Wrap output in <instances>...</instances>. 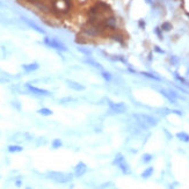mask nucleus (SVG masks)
<instances>
[{
	"instance_id": "1",
	"label": "nucleus",
	"mask_w": 189,
	"mask_h": 189,
	"mask_svg": "<svg viewBox=\"0 0 189 189\" xmlns=\"http://www.w3.org/2000/svg\"><path fill=\"white\" fill-rule=\"evenodd\" d=\"M48 177L57 183H68L72 181L73 175L71 173H63V172H56L50 171L48 172Z\"/></svg>"
},
{
	"instance_id": "2",
	"label": "nucleus",
	"mask_w": 189,
	"mask_h": 189,
	"mask_svg": "<svg viewBox=\"0 0 189 189\" xmlns=\"http://www.w3.org/2000/svg\"><path fill=\"white\" fill-rule=\"evenodd\" d=\"M135 118H137V122L140 127H143L144 129L146 128H150V127H154L157 125L158 121L155 118H153L152 116H149V115H143V114H136L134 115Z\"/></svg>"
},
{
	"instance_id": "3",
	"label": "nucleus",
	"mask_w": 189,
	"mask_h": 189,
	"mask_svg": "<svg viewBox=\"0 0 189 189\" xmlns=\"http://www.w3.org/2000/svg\"><path fill=\"white\" fill-rule=\"evenodd\" d=\"M114 165H117V167L120 168V171L123 173V174H129L130 173V168H129V165L128 162L125 161V158L122 155V154H117L114 159Z\"/></svg>"
},
{
	"instance_id": "4",
	"label": "nucleus",
	"mask_w": 189,
	"mask_h": 189,
	"mask_svg": "<svg viewBox=\"0 0 189 189\" xmlns=\"http://www.w3.org/2000/svg\"><path fill=\"white\" fill-rule=\"evenodd\" d=\"M44 43L48 45V47H50V48H53V49H56V50H58V51H67V48L62 43V42H59V41H57V40H53V38H50V37H44Z\"/></svg>"
},
{
	"instance_id": "5",
	"label": "nucleus",
	"mask_w": 189,
	"mask_h": 189,
	"mask_svg": "<svg viewBox=\"0 0 189 189\" xmlns=\"http://www.w3.org/2000/svg\"><path fill=\"white\" fill-rule=\"evenodd\" d=\"M108 105H109V108L110 110H113L114 113H118V114H122L127 110V106L122 102H113L110 100H108Z\"/></svg>"
},
{
	"instance_id": "6",
	"label": "nucleus",
	"mask_w": 189,
	"mask_h": 189,
	"mask_svg": "<svg viewBox=\"0 0 189 189\" xmlns=\"http://www.w3.org/2000/svg\"><path fill=\"white\" fill-rule=\"evenodd\" d=\"M26 87H27L32 93L36 94V95H42V97H50V95H51V93H50L49 90L42 89V88H38V87H35V86H33V85H30V84H27Z\"/></svg>"
},
{
	"instance_id": "7",
	"label": "nucleus",
	"mask_w": 189,
	"mask_h": 189,
	"mask_svg": "<svg viewBox=\"0 0 189 189\" xmlns=\"http://www.w3.org/2000/svg\"><path fill=\"white\" fill-rule=\"evenodd\" d=\"M87 169H88V168H87L86 164L82 162V161H80V162H78L77 166L74 167V175H75L77 177H80V176H82V175L86 174Z\"/></svg>"
},
{
	"instance_id": "8",
	"label": "nucleus",
	"mask_w": 189,
	"mask_h": 189,
	"mask_svg": "<svg viewBox=\"0 0 189 189\" xmlns=\"http://www.w3.org/2000/svg\"><path fill=\"white\" fill-rule=\"evenodd\" d=\"M66 82H67V86H68L71 89H73V90H84V89H85V86H82L81 84H79V82H77V81L67 80Z\"/></svg>"
},
{
	"instance_id": "9",
	"label": "nucleus",
	"mask_w": 189,
	"mask_h": 189,
	"mask_svg": "<svg viewBox=\"0 0 189 189\" xmlns=\"http://www.w3.org/2000/svg\"><path fill=\"white\" fill-rule=\"evenodd\" d=\"M22 20L28 25V26H30V28H33L34 30H36L37 33H40V34H44V30L41 28V27H38L36 23H34V22H32L30 20H28V19H26V18H22Z\"/></svg>"
},
{
	"instance_id": "10",
	"label": "nucleus",
	"mask_w": 189,
	"mask_h": 189,
	"mask_svg": "<svg viewBox=\"0 0 189 189\" xmlns=\"http://www.w3.org/2000/svg\"><path fill=\"white\" fill-rule=\"evenodd\" d=\"M40 67V65L37 63H30V64H23L22 65V68L26 71V72H33V71H36L37 68Z\"/></svg>"
},
{
	"instance_id": "11",
	"label": "nucleus",
	"mask_w": 189,
	"mask_h": 189,
	"mask_svg": "<svg viewBox=\"0 0 189 189\" xmlns=\"http://www.w3.org/2000/svg\"><path fill=\"white\" fill-rule=\"evenodd\" d=\"M88 65H90V66H93V67H95V68H98V70H103L102 68V66L98 63V62H95V60H94V59H92V58H87L86 60H85Z\"/></svg>"
},
{
	"instance_id": "12",
	"label": "nucleus",
	"mask_w": 189,
	"mask_h": 189,
	"mask_svg": "<svg viewBox=\"0 0 189 189\" xmlns=\"http://www.w3.org/2000/svg\"><path fill=\"white\" fill-rule=\"evenodd\" d=\"M22 150H23V147L20 145H10L8 146V152H11V153H18V152H21Z\"/></svg>"
},
{
	"instance_id": "13",
	"label": "nucleus",
	"mask_w": 189,
	"mask_h": 189,
	"mask_svg": "<svg viewBox=\"0 0 189 189\" xmlns=\"http://www.w3.org/2000/svg\"><path fill=\"white\" fill-rule=\"evenodd\" d=\"M176 138H179L180 140L186 142V143L189 142V135L186 134V132H177V134H176Z\"/></svg>"
},
{
	"instance_id": "14",
	"label": "nucleus",
	"mask_w": 189,
	"mask_h": 189,
	"mask_svg": "<svg viewBox=\"0 0 189 189\" xmlns=\"http://www.w3.org/2000/svg\"><path fill=\"white\" fill-rule=\"evenodd\" d=\"M38 114H41L42 116H51L52 115V110L49 108H41L40 110H37Z\"/></svg>"
},
{
	"instance_id": "15",
	"label": "nucleus",
	"mask_w": 189,
	"mask_h": 189,
	"mask_svg": "<svg viewBox=\"0 0 189 189\" xmlns=\"http://www.w3.org/2000/svg\"><path fill=\"white\" fill-rule=\"evenodd\" d=\"M152 173H153V167H149V168H146V169L142 173V176H143L144 179H147V177H150V176L152 175Z\"/></svg>"
},
{
	"instance_id": "16",
	"label": "nucleus",
	"mask_w": 189,
	"mask_h": 189,
	"mask_svg": "<svg viewBox=\"0 0 189 189\" xmlns=\"http://www.w3.org/2000/svg\"><path fill=\"white\" fill-rule=\"evenodd\" d=\"M52 149H59V147H62V145H63V142L59 139V138H56V139H53L52 140Z\"/></svg>"
},
{
	"instance_id": "17",
	"label": "nucleus",
	"mask_w": 189,
	"mask_h": 189,
	"mask_svg": "<svg viewBox=\"0 0 189 189\" xmlns=\"http://www.w3.org/2000/svg\"><path fill=\"white\" fill-rule=\"evenodd\" d=\"M101 75H102V78H103L106 81H110V80L113 79L112 74H110L109 72H107V71H103V70H101Z\"/></svg>"
},
{
	"instance_id": "18",
	"label": "nucleus",
	"mask_w": 189,
	"mask_h": 189,
	"mask_svg": "<svg viewBox=\"0 0 189 189\" xmlns=\"http://www.w3.org/2000/svg\"><path fill=\"white\" fill-rule=\"evenodd\" d=\"M142 74L145 75V77H147V78H150V79H153V80H160L159 77H157V75H154V74H151V73H149V72H142Z\"/></svg>"
},
{
	"instance_id": "19",
	"label": "nucleus",
	"mask_w": 189,
	"mask_h": 189,
	"mask_svg": "<svg viewBox=\"0 0 189 189\" xmlns=\"http://www.w3.org/2000/svg\"><path fill=\"white\" fill-rule=\"evenodd\" d=\"M142 160H143L145 164H147V162H150V161L152 160V155H151V154H144L143 158H142Z\"/></svg>"
},
{
	"instance_id": "20",
	"label": "nucleus",
	"mask_w": 189,
	"mask_h": 189,
	"mask_svg": "<svg viewBox=\"0 0 189 189\" xmlns=\"http://www.w3.org/2000/svg\"><path fill=\"white\" fill-rule=\"evenodd\" d=\"M78 50H79V51H81L82 53H85V55H87V56H89V55L92 53V51H90V50H87V49H84V48H81V47H78Z\"/></svg>"
},
{
	"instance_id": "21",
	"label": "nucleus",
	"mask_w": 189,
	"mask_h": 189,
	"mask_svg": "<svg viewBox=\"0 0 189 189\" xmlns=\"http://www.w3.org/2000/svg\"><path fill=\"white\" fill-rule=\"evenodd\" d=\"M162 29H164V30H171V29H172V26H171V23H168V22H165V23L162 25Z\"/></svg>"
},
{
	"instance_id": "22",
	"label": "nucleus",
	"mask_w": 189,
	"mask_h": 189,
	"mask_svg": "<svg viewBox=\"0 0 189 189\" xmlns=\"http://www.w3.org/2000/svg\"><path fill=\"white\" fill-rule=\"evenodd\" d=\"M72 100H73L72 98H63V99H60V101H59V102L64 105V103H67V102H70V101H72Z\"/></svg>"
},
{
	"instance_id": "23",
	"label": "nucleus",
	"mask_w": 189,
	"mask_h": 189,
	"mask_svg": "<svg viewBox=\"0 0 189 189\" xmlns=\"http://www.w3.org/2000/svg\"><path fill=\"white\" fill-rule=\"evenodd\" d=\"M21 184H22V182H21L20 180H18V181L15 182V186H16V187H21Z\"/></svg>"
}]
</instances>
